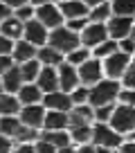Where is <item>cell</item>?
<instances>
[{"label":"cell","instance_id":"1","mask_svg":"<svg viewBox=\"0 0 135 153\" xmlns=\"http://www.w3.org/2000/svg\"><path fill=\"white\" fill-rule=\"evenodd\" d=\"M119 81L113 79H101L97 81L92 88H88V104L92 108L97 106H106V104H115V99L119 97Z\"/></svg>","mask_w":135,"mask_h":153},{"label":"cell","instance_id":"2","mask_svg":"<svg viewBox=\"0 0 135 153\" xmlns=\"http://www.w3.org/2000/svg\"><path fill=\"white\" fill-rule=\"evenodd\" d=\"M47 45H50V48H54L56 52H61L63 56H65V54H70L72 50H77L81 43H79V34L77 32H72V29H68L65 25H61V27H56V29L50 32Z\"/></svg>","mask_w":135,"mask_h":153},{"label":"cell","instance_id":"3","mask_svg":"<svg viewBox=\"0 0 135 153\" xmlns=\"http://www.w3.org/2000/svg\"><path fill=\"white\" fill-rule=\"evenodd\" d=\"M108 126H111L115 133H131L135 128V108L133 106H126V104H119L113 108V115L108 120Z\"/></svg>","mask_w":135,"mask_h":153},{"label":"cell","instance_id":"4","mask_svg":"<svg viewBox=\"0 0 135 153\" xmlns=\"http://www.w3.org/2000/svg\"><path fill=\"white\" fill-rule=\"evenodd\" d=\"M77 74H79V83L86 88H92L97 81H101L104 79V65H101L99 59H88L86 63H81V65L77 68Z\"/></svg>","mask_w":135,"mask_h":153},{"label":"cell","instance_id":"5","mask_svg":"<svg viewBox=\"0 0 135 153\" xmlns=\"http://www.w3.org/2000/svg\"><path fill=\"white\" fill-rule=\"evenodd\" d=\"M34 18L39 20L47 32H52V29L63 25V16H61V9H59L56 2H47L43 7H36L34 9Z\"/></svg>","mask_w":135,"mask_h":153},{"label":"cell","instance_id":"6","mask_svg":"<svg viewBox=\"0 0 135 153\" xmlns=\"http://www.w3.org/2000/svg\"><path fill=\"white\" fill-rule=\"evenodd\" d=\"M106 38H108V29H106V25H101V23H88L86 27L79 32V43H81L83 48H88V50L97 48V45L104 43Z\"/></svg>","mask_w":135,"mask_h":153},{"label":"cell","instance_id":"7","mask_svg":"<svg viewBox=\"0 0 135 153\" xmlns=\"http://www.w3.org/2000/svg\"><path fill=\"white\" fill-rule=\"evenodd\" d=\"M128 63H131V56H128V54L115 52V54H111L108 59H104V61H101V65H104V74H106L108 79H113V81H117V79H122V76H124Z\"/></svg>","mask_w":135,"mask_h":153},{"label":"cell","instance_id":"8","mask_svg":"<svg viewBox=\"0 0 135 153\" xmlns=\"http://www.w3.org/2000/svg\"><path fill=\"white\" fill-rule=\"evenodd\" d=\"M47 36H50V32L36 18L27 20V23L23 25V41H27V43L34 45L36 50L43 48V45H47Z\"/></svg>","mask_w":135,"mask_h":153},{"label":"cell","instance_id":"9","mask_svg":"<svg viewBox=\"0 0 135 153\" xmlns=\"http://www.w3.org/2000/svg\"><path fill=\"white\" fill-rule=\"evenodd\" d=\"M95 146H108V149H117L122 144V135L115 133L108 124H97L92 126V140Z\"/></svg>","mask_w":135,"mask_h":153},{"label":"cell","instance_id":"10","mask_svg":"<svg viewBox=\"0 0 135 153\" xmlns=\"http://www.w3.org/2000/svg\"><path fill=\"white\" fill-rule=\"evenodd\" d=\"M43 117H45V108L43 104H32V106H23L18 113V120L23 126H27V128H41L43 126Z\"/></svg>","mask_w":135,"mask_h":153},{"label":"cell","instance_id":"11","mask_svg":"<svg viewBox=\"0 0 135 153\" xmlns=\"http://www.w3.org/2000/svg\"><path fill=\"white\" fill-rule=\"evenodd\" d=\"M56 72H59V90H61V92H68V95H70L77 86H81V83H79L77 68H74V65H70V63L63 61L61 65L56 68Z\"/></svg>","mask_w":135,"mask_h":153},{"label":"cell","instance_id":"12","mask_svg":"<svg viewBox=\"0 0 135 153\" xmlns=\"http://www.w3.org/2000/svg\"><path fill=\"white\" fill-rule=\"evenodd\" d=\"M131 27H133V18H126V16H111V20L106 23L108 38H113V41L128 38L131 36Z\"/></svg>","mask_w":135,"mask_h":153},{"label":"cell","instance_id":"13","mask_svg":"<svg viewBox=\"0 0 135 153\" xmlns=\"http://www.w3.org/2000/svg\"><path fill=\"white\" fill-rule=\"evenodd\" d=\"M43 108L45 110H61V113H70L72 110V99L68 92H61V90H54V92H47L43 95Z\"/></svg>","mask_w":135,"mask_h":153},{"label":"cell","instance_id":"14","mask_svg":"<svg viewBox=\"0 0 135 153\" xmlns=\"http://www.w3.org/2000/svg\"><path fill=\"white\" fill-rule=\"evenodd\" d=\"M36 86L41 88V92H43V95L59 90V72H56V68H50V65H43V68H41L39 79H36Z\"/></svg>","mask_w":135,"mask_h":153},{"label":"cell","instance_id":"15","mask_svg":"<svg viewBox=\"0 0 135 153\" xmlns=\"http://www.w3.org/2000/svg\"><path fill=\"white\" fill-rule=\"evenodd\" d=\"M61 9V16L65 20H77V18H88L90 14V7H86L81 0H68V2H61L59 5Z\"/></svg>","mask_w":135,"mask_h":153},{"label":"cell","instance_id":"16","mask_svg":"<svg viewBox=\"0 0 135 153\" xmlns=\"http://www.w3.org/2000/svg\"><path fill=\"white\" fill-rule=\"evenodd\" d=\"M70 120H68V113L61 110H45L43 117V128L45 131H68Z\"/></svg>","mask_w":135,"mask_h":153},{"label":"cell","instance_id":"17","mask_svg":"<svg viewBox=\"0 0 135 153\" xmlns=\"http://www.w3.org/2000/svg\"><path fill=\"white\" fill-rule=\"evenodd\" d=\"M16 97H18L20 106H32V104H41L43 101V92H41V88L36 83H23L20 90L16 92Z\"/></svg>","mask_w":135,"mask_h":153},{"label":"cell","instance_id":"18","mask_svg":"<svg viewBox=\"0 0 135 153\" xmlns=\"http://www.w3.org/2000/svg\"><path fill=\"white\" fill-rule=\"evenodd\" d=\"M36 52L39 50L34 48V45H29L27 41H16L14 43V50H11V59H14V63L16 65H20V63H25V61H32V59H36Z\"/></svg>","mask_w":135,"mask_h":153},{"label":"cell","instance_id":"19","mask_svg":"<svg viewBox=\"0 0 135 153\" xmlns=\"http://www.w3.org/2000/svg\"><path fill=\"white\" fill-rule=\"evenodd\" d=\"M0 79H2L5 92H9V95H16V92L20 90V86H23V74H20V68L18 65H11L5 74L0 76Z\"/></svg>","mask_w":135,"mask_h":153},{"label":"cell","instance_id":"20","mask_svg":"<svg viewBox=\"0 0 135 153\" xmlns=\"http://www.w3.org/2000/svg\"><path fill=\"white\" fill-rule=\"evenodd\" d=\"M0 34L16 43V41H20V38H23V23H20L16 16H9L7 20H2V23H0Z\"/></svg>","mask_w":135,"mask_h":153},{"label":"cell","instance_id":"21","mask_svg":"<svg viewBox=\"0 0 135 153\" xmlns=\"http://www.w3.org/2000/svg\"><path fill=\"white\" fill-rule=\"evenodd\" d=\"M36 61H39L41 65L59 68L63 63V54L56 52L54 48H50V45H43V48H39V52H36Z\"/></svg>","mask_w":135,"mask_h":153},{"label":"cell","instance_id":"22","mask_svg":"<svg viewBox=\"0 0 135 153\" xmlns=\"http://www.w3.org/2000/svg\"><path fill=\"white\" fill-rule=\"evenodd\" d=\"M20 108L23 106L16 95H9V92L0 95V117H18Z\"/></svg>","mask_w":135,"mask_h":153},{"label":"cell","instance_id":"23","mask_svg":"<svg viewBox=\"0 0 135 153\" xmlns=\"http://www.w3.org/2000/svg\"><path fill=\"white\" fill-rule=\"evenodd\" d=\"M41 140L50 142L56 151H59V149H63V146H70V144H72V140H70V133H68V131H45Z\"/></svg>","mask_w":135,"mask_h":153},{"label":"cell","instance_id":"24","mask_svg":"<svg viewBox=\"0 0 135 153\" xmlns=\"http://www.w3.org/2000/svg\"><path fill=\"white\" fill-rule=\"evenodd\" d=\"M113 16V9H111V2H101V5L92 7L90 14H88V23H101V25H106L108 20H111Z\"/></svg>","mask_w":135,"mask_h":153},{"label":"cell","instance_id":"25","mask_svg":"<svg viewBox=\"0 0 135 153\" xmlns=\"http://www.w3.org/2000/svg\"><path fill=\"white\" fill-rule=\"evenodd\" d=\"M20 74H23V83H36V79H39V72H41V63L36 61V59H32V61H25L20 63Z\"/></svg>","mask_w":135,"mask_h":153},{"label":"cell","instance_id":"26","mask_svg":"<svg viewBox=\"0 0 135 153\" xmlns=\"http://www.w3.org/2000/svg\"><path fill=\"white\" fill-rule=\"evenodd\" d=\"M90 52H92V54H90L92 59H99V61H104V59H108L111 54L119 52V48H117V41H113V38H106L104 43H99L97 48H92Z\"/></svg>","mask_w":135,"mask_h":153},{"label":"cell","instance_id":"27","mask_svg":"<svg viewBox=\"0 0 135 153\" xmlns=\"http://www.w3.org/2000/svg\"><path fill=\"white\" fill-rule=\"evenodd\" d=\"M68 133H70V140H72L74 144L83 146V144H88L92 140V126L90 124H86V126H72Z\"/></svg>","mask_w":135,"mask_h":153},{"label":"cell","instance_id":"28","mask_svg":"<svg viewBox=\"0 0 135 153\" xmlns=\"http://www.w3.org/2000/svg\"><path fill=\"white\" fill-rule=\"evenodd\" d=\"M113 16H126L133 18L135 16V0H111Z\"/></svg>","mask_w":135,"mask_h":153},{"label":"cell","instance_id":"29","mask_svg":"<svg viewBox=\"0 0 135 153\" xmlns=\"http://www.w3.org/2000/svg\"><path fill=\"white\" fill-rule=\"evenodd\" d=\"M23 124H20L18 117H0V135H7V137H16L20 133Z\"/></svg>","mask_w":135,"mask_h":153},{"label":"cell","instance_id":"30","mask_svg":"<svg viewBox=\"0 0 135 153\" xmlns=\"http://www.w3.org/2000/svg\"><path fill=\"white\" fill-rule=\"evenodd\" d=\"M68 56V61L65 63H70V65H74V68H79L81 63H86L88 59H90V50L88 48H83V45H79L77 50H72L70 54H65Z\"/></svg>","mask_w":135,"mask_h":153},{"label":"cell","instance_id":"31","mask_svg":"<svg viewBox=\"0 0 135 153\" xmlns=\"http://www.w3.org/2000/svg\"><path fill=\"white\" fill-rule=\"evenodd\" d=\"M113 108H115V104H106V106L92 108V120H97V124H108V120H111V115H113Z\"/></svg>","mask_w":135,"mask_h":153},{"label":"cell","instance_id":"32","mask_svg":"<svg viewBox=\"0 0 135 153\" xmlns=\"http://www.w3.org/2000/svg\"><path fill=\"white\" fill-rule=\"evenodd\" d=\"M119 83H124L126 90H135V59L128 63V68H126V72H124Z\"/></svg>","mask_w":135,"mask_h":153},{"label":"cell","instance_id":"33","mask_svg":"<svg viewBox=\"0 0 135 153\" xmlns=\"http://www.w3.org/2000/svg\"><path fill=\"white\" fill-rule=\"evenodd\" d=\"M70 99H72V108L74 106L88 104V88L86 86H77L72 92H70Z\"/></svg>","mask_w":135,"mask_h":153},{"label":"cell","instance_id":"34","mask_svg":"<svg viewBox=\"0 0 135 153\" xmlns=\"http://www.w3.org/2000/svg\"><path fill=\"white\" fill-rule=\"evenodd\" d=\"M14 16H16V18H18L20 20V23H27V20H32L34 18V7L32 5H29V2H27V5H23V7H18V9H16L14 11Z\"/></svg>","mask_w":135,"mask_h":153},{"label":"cell","instance_id":"35","mask_svg":"<svg viewBox=\"0 0 135 153\" xmlns=\"http://www.w3.org/2000/svg\"><path fill=\"white\" fill-rule=\"evenodd\" d=\"M117 48H119V52H124V54H135V41L133 38H122V41H117Z\"/></svg>","mask_w":135,"mask_h":153},{"label":"cell","instance_id":"36","mask_svg":"<svg viewBox=\"0 0 135 153\" xmlns=\"http://www.w3.org/2000/svg\"><path fill=\"white\" fill-rule=\"evenodd\" d=\"M34 149H36V153H56V149L52 146L50 142H45V140H36V144H34Z\"/></svg>","mask_w":135,"mask_h":153},{"label":"cell","instance_id":"37","mask_svg":"<svg viewBox=\"0 0 135 153\" xmlns=\"http://www.w3.org/2000/svg\"><path fill=\"white\" fill-rule=\"evenodd\" d=\"M117 99H122V104L135 108V90H119V97H117Z\"/></svg>","mask_w":135,"mask_h":153},{"label":"cell","instance_id":"38","mask_svg":"<svg viewBox=\"0 0 135 153\" xmlns=\"http://www.w3.org/2000/svg\"><path fill=\"white\" fill-rule=\"evenodd\" d=\"M11 65H16V63H14V59H11L9 54H0V76L5 74V72L9 70Z\"/></svg>","mask_w":135,"mask_h":153},{"label":"cell","instance_id":"39","mask_svg":"<svg viewBox=\"0 0 135 153\" xmlns=\"http://www.w3.org/2000/svg\"><path fill=\"white\" fill-rule=\"evenodd\" d=\"M86 25H88V18H77V20H68V25H65V27L79 34V32H81L83 27H86Z\"/></svg>","mask_w":135,"mask_h":153},{"label":"cell","instance_id":"40","mask_svg":"<svg viewBox=\"0 0 135 153\" xmlns=\"http://www.w3.org/2000/svg\"><path fill=\"white\" fill-rule=\"evenodd\" d=\"M11 50H14V41H9L7 36L0 34V54H9L11 56Z\"/></svg>","mask_w":135,"mask_h":153},{"label":"cell","instance_id":"41","mask_svg":"<svg viewBox=\"0 0 135 153\" xmlns=\"http://www.w3.org/2000/svg\"><path fill=\"white\" fill-rule=\"evenodd\" d=\"M14 146H11V137L7 135H0V153H11Z\"/></svg>","mask_w":135,"mask_h":153},{"label":"cell","instance_id":"42","mask_svg":"<svg viewBox=\"0 0 135 153\" xmlns=\"http://www.w3.org/2000/svg\"><path fill=\"white\" fill-rule=\"evenodd\" d=\"M11 153H36V149H34V144H29V142H20Z\"/></svg>","mask_w":135,"mask_h":153},{"label":"cell","instance_id":"43","mask_svg":"<svg viewBox=\"0 0 135 153\" xmlns=\"http://www.w3.org/2000/svg\"><path fill=\"white\" fill-rule=\"evenodd\" d=\"M0 2H2V5H7V7H9V9H11V11H16V9H18V7L27 5L29 0H0Z\"/></svg>","mask_w":135,"mask_h":153},{"label":"cell","instance_id":"44","mask_svg":"<svg viewBox=\"0 0 135 153\" xmlns=\"http://www.w3.org/2000/svg\"><path fill=\"white\" fill-rule=\"evenodd\" d=\"M9 16H14V11H11L7 5H2V2H0V23H2V20H7Z\"/></svg>","mask_w":135,"mask_h":153},{"label":"cell","instance_id":"45","mask_svg":"<svg viewBox=\"0 0 135 153\" xmlns=\"http://www.w3.org/2000/svg\"><path fill=\"white\" fill-rule=\"evenodd\" d=\"M119 153H135V142H126V144H119Z\"/></svg>","mask_w":135,"mask_h":153},{"label":"cell","instance_id":"46","mask_svg":"<svg viewBox=\"0 0 135 153\" xmlns=\"http://www.w3.org/2000/svg\"><path fill=\"white\" fill-rule=\"evenodd\" d=\"M81 2H83V5H86V7H90V9H92V7L101 5V2H106V0H81Z\"/></svg>","mask_w":135,"mask_h":153},{"label":"cell","instance_id":"47","mask_svg":"<svg viewBox=\"0 0 135 153\" xmlns=\"http://www.w3.org/2000/svg\"><path fill=\"white\" fill-rule=\"evenodd\" d=\"M77 153H95V146H90V144H83V146L77 149Z\"/></svg>","mask_w":135,"mask_h":153},{"label":"cell","instance_id":"48","mask_svg":"<svg viewBox=\"0 0 135 153\" xmlns=\"http://www.w3.org/2000/svg\"><path fill=\"white\" fill-rule=\"evenodd\" d=\"M47 2H52V0H29V5L36 9V7H43V5H47Z\"/></svg>","mask_w":135,"mask_h":153},{"label":"cell","instance_id":"49","mask_svg":"<svg viewBox=\"0 0 135 153\" xmlns=\"http://www.w3.org/2000/svg\"><path fill=\"white\" fill-rule=\"evenodd\" d=\"M95 153H113V149H108V146H95Z\"/></svg>","mask_w":135,"mask_h":153},{"label":"cell","instance_id":"50","mask_svg":"<svg viewBox=\"0 0 135 153\" xmlns=\"http://www.w3.org/2000/svg\"><path fill=\"white\" fill-rule=\"evenodd\" d=\"M56 153H77V149H72V146H63V149H59Z\"/></svg>","mask_w":135,"mask_h":153},{"label":"cell","instance_id":"51","mask_svg":"<svg viewBox=\"0 0 135 153\" xmlns=\"http://www.w3.org/2000/svg\"><path fill=\"white\" fill-rule=\"evenodd\" d=\"M128 142H135V128H133V131L128 133Z\"/></svg>","mask_w":135,"mask_h":153},{"label":"cell","instance_id":"52","mask_svg":"<svg viewBox=\"0 0 135 153\" xmlns=\"http://www.w3.org/2000/svg\"><path fill=\"white\" fill-rule=\"evenodd\" d=\"M131 38L135 41V20H133V27H131Z\"/></svg>","mask_w":135,"mask_h":153},{"label":"cell","instance_id":"53","mask_svg":"<svg viewBox=\"0 0 135 153\" xmlns=\"http://www.w3.org/2000/svg\"><path fill=\"white\" fill-rule=\"evenodd\" d=\"M0 95H5V86H2V79H0Z\"/></svg>","mask_w":135,"mask_h":153},{"label":"cell","instance_id":"54","mask_svg":"<svg viewBox=\"0 0 135 153\" xmlns=\"http://www.w3.org/2000/svg\"><path fill=\"white\" fill-rule=\"evenodd\" d=\"M52 2H56V5H61V2H68V0H52Z\"/></svg>","mask_w":135,"mask_h":153}]
</instances>
